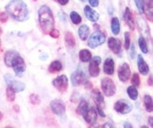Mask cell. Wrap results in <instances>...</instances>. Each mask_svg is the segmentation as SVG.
Masks as SVG:
<instances>
[{
    "instance_id": "45",
    "label": "cell",
    "mask_w": 153,
    "mask_h": 128,
    "mask_svg": "<svg viewBox=\"0 0 153 128\" xmlns=\"http://www.w3.org/2000/svg\"><path fill=\"white\" fill-rule=\"evenodd\" d=\"M68 1H69V0H58V2L60 3L61 5H62V6L66 5L68 3Z\"/></svg>"
},
{
    "instance_id": "42",
    "label": "cell",
    "mask_w": 153,
    "mask_h": 128,
    "mask_svg": "<svg viewBox=\"0 0 153 128\" xmlns=\"http://www.w3.org/2000/svg\"><path fill=\"white\" fill-rule=\"evenodd\" d=\"M59 16H60V18L62 22H66V15L62 13V10H61V13H59Z\"/></svg>"
},
{
    "instance_id": "1",
    "label": "cell",
    "mask_w": 153,
    "mask_h": 128,
    "mask_svg": "<svg viewBox=\"0 0 153 128\" xmlns=\"http://www.w3.org/2000/svg\"><path fill=\"white\" fill-rule=\"evenodd\" d=\"M4 62L6 66L11 67L17 77H21L26 71V63L24 59L20 56L18 52L14 50H9L6 52L4 57Z\"/></svg>"
},
{
    "instance_id": "22",
    "label": "cell",
    "mask_w": 153,
    "mask_h": 128,
    "mask_svg": "<svg viewBox=\"0 0 153 128\" xmlns=\"http://www.w3.org/2000/svg\"><path fill=\"white\" fill-rule=\"evenodd\" d=\"M152 7H153L152 0H146V3H145V7H144V13L146 11V17L151 22H152V10H153Z\"/></svg>"
},
{
    "instance_id": "18",
    "label": "cell",
    "mask_w": 153,
    "mask_h": 128,
    "mask_svg": "<svg viewBox=\"0 0 153 128\" xmlns=\"http://www.w3.org/2000/svg\"><path fill=\"white\" fill-rule=\"evenodd\" d=\"M84 14L86 16V18L88 20H90L91 22H97L99 19V14L97 11L94 10L90 6H86L84 8Z\"/></svg>"
},
{
    "instance_id": "4",
    "label": "cell",
    "mask_w": 153,
    "mask_h": 128,
    "mask_svg": "<svg viewBox=\"0 0 153 128\" xmlns=\"http://www.w3.org/2000/svg\"><path fill=\"white\" fill-rule=\"evenodd\" d=\"M91 96L94 103L96 104V107H97V111L99 113V115L101 117H105V113H104V108H105V103H104V97L103 94L100 92L98 89H94L91 92Z\"/></svg>"
},
{
    "instance_id": "7",
    "label": "cell",
    "mask_w": 153,
    "mask_h": 128,
    "mask_svg": "<svg viewBox=\"0 0 153 128\" xmlns=\"http://www.w3.org/2000/svg\"><path fill=\"white\" fill-rule=\"evenodd\" d=\"M114 109L115 110V112L120 113L122 115L128 114L131 111L132 109V104L129 103L128 100H125V99H121V100H118L114 106Z\"/></svg>"
},
{
    "instance_id": "3",
    "label": "cell",
    "mask_w": 153,
    "mask_h": 128,
    "mask_svg": "<svg viewBox=\"0 0 153 128\" xmlns=\"http://www.w3.org/2000/svg\"><path fill=\"white\" fill-rule=\"evenodd\" d=\"M39 23L42 30L45 34H48L53 28H54V16H53V13L50 10L49 7L48 6H42L39 9Z\"/></svg>"
},
{
    "instance_id": "13",
    "label": "cell",
    "mask_w": 153,
    "mask_h": 128,
    "mask_svg": "<svg viewBox=\"0 0 153 128\" xmlns=\"http://www.w3.org/2000/svg\"><path fill=\"white\" fill-rule=\"evenodd\" d=\"M131 77V68L128 63H122L118 68V78L122 82H127Z\"/></svg>"
},
{
    "instance_id": "2",
    "label": "cell",
    "mask_w": 153,
    "mask_h": 128,
    "mask_svg": "<svg viewBox=\"0 0 153 128\" xmlns=\"http://www.w3.org/2000/svg\"><path fill=\"white\" fill-rule=\"evenodd\" d=\"M7 13L18 22H24L28 19V10L22 0H13L6 6Z\"/></svg>"
},
{
    "instance_id": "49",
    "label": "cell",
    "mask_w": 153,
    "mask_h": 128,
    "mask_svg": "<svg viewBox=\"0 0 153 128\" xmlns=\"http://www.w3.org/2000/svg\"><path fill=\"white\" fill-rule=\"evenodd\" d=\"M14 108H15V111H17V112L19 111V109H18V107H17V106H15V107H14Z\"/></svg>"
},
{
    "instance_id": "37",
    "label": "cell",
    "mask_w": 153,
    "mask_h": 128,
    "mask_svg": "<svg viewBox=\"0 0 153 128\" xmlns=\"http://www.w3.org/2000/svg\"><path fill=\"white\" fill-rule=\"evenodd\" d=\"M48 34L50 35V36H51L52 38L57 39V38H59V36H60V31L57 30V29H55V28H53V29H52Z\"/></svg>"
},
{
    "instance_id": "27",
    "label": "cell",
    "mask_w": 153,
    "mask_h": 128,
    "mask_svg": "<svg viewBox=\"0 0 153 128\" xmlns=\"http://www.w3.org/2000/svg\"><path fill=\"white\" fill-rule=\"evenodd\" d=\"M111 31L114 35H118L120 32V24H119V20L116 17H114L111 19Z\"/></svg>"
},
{
    "instance_id": "11",
    "label": "cell",
    "mask_w": 153,
    "mask_h": 128,
    "mask_svg": "<svg viewBox=\"0 0 153 128\" xmlns=\"http://www.w3.org/2000/svg\"><path fill=\"white\" fill-rule=\"evenodd\" d=\"M52 85L55 87L59 91L65 92L68 88V79L65 74H62L52 81Z\"/></svg>"
},
{
    "instance_id": "47",
    "label": "cell",
    "mask_w": 153,
    "mask_h": 128,
    "mask_svg": "<svg viewBox=\"0 0 153 128\" xmlns=\"http://www.w3.org/2000/svg\"><path fill=\"white\" fill-rule=\"evenodd\" d=\"M148 83H149V86H152V75H150V77H149V78L148 80Z\"/></svg>"
},
{
    "instance_id": "29",
    "label": "cell",
    "mask_w": 153,
    "mask_h": 128,
    "mask_svg": "<svg viewBox=\"0 0 153 128\" xmlns=\"http://www.w3.org/2000/svg\"><path fill=\"white\" fill-rule=\"evenodd\" d=\"M127 92H128V97L131 98V100L135 101L138 98V90L136 89V87H134V86L128 87V88L127 89Z\"/></svg>"
},
{
    "instance_id": "51",
    "label": "cell",
    "mask_w": 153,
    "mask_h": 128,
    "mask_svg": "<svg viewBox=\"0 0 153 128\" xmlns=\"http://www.w3.org/2000/svg\"><path fill=\"white\" fill-rule=\"evenodd\" d=\"M5 128H13V127H9V126H8V127H5Z\"/></svg>"
},
{
    "instance_id": "44",
    "label": "cell",
    "mask_w": 153,
    "mask_h": 128,
    "mask_svg": "<svg viewBox=\"0 0 153 128\" xmlns=\"http://www.w3.org/2000/svg\"><path fill=\"white\" fill-rule=\"evenodd\" d=\"M124 128H133L131 124L128 123V121H126V123H124Z\"/></svg>"
},
{
    "instance_id": "14",
    "label": "cell",
    "mask_w": 153,
    "mask_h": 128,
    "mask_svg": "<svg viewBox=\"0 0 153 128\" xmlns=\"http://www.w3.org/2000/svg\"><path fill=\"white\" fill-rule=\"evenodd\" d=\"M83 118H84L85 121L88 124H90L91 126L95 125L96 123H97V109L94 107H90L89 109L86 111V113L83 115Z\"/></svg>"
},
{
    "instance_id": "39",
    "label": "cell",
    "mask_w": 153,
    "mask_h": 128,
    "mask_svg": "<svg viewBox=\"0 0 153 128\" xmlns=\"http://www.w3.org/2000/svg\"><path fill=\"white\" fill-rule=\"evenodd\" d=\"M129 46H131V51H129V55H131V59H134V57H135V46H134V44H131V45H129Z\"/></svg>"
},
{
    "instance_id": "43",
    "label": "cell",
    "mask_w": 153,
    "mask_h": 128,
    "mask_svg": "<svg viewBox=\"0 0 153 128\" xmlns=\"http://www.w3.org/2000/svg\"><path fill=\"white\" fill-rule=\"evenodd\" d=\"M84 86H85V88H86V89H91V88H92V83L90 82L89 80H88V81H86V82H85Z\"/></svg>"
},
{
    "instance_id": "17",
    "label": "cell",
    "mask_w": 153,
    "mask_h": 128,
    "mask_svg": "<svg viewBox=\"0 0 153 128\" xmlns=\"http://www.w3.org/2000/svg\"><path fill=\"white\" fill-rule=\"evenodd\" d=\"M124 20L126 22V24L128 25V26L129 27L131 30H134V20H133V15L132 13L129 8H126L125 13H124Z\"/></svg>"
},
{
    "instance_id": "9",
    "label": "cell",
    "mask_w": 153,
    "mask_h": 128,
    "mask_svg": "<svg viewBox=\"0 0 153 128\" xmlns=\"http://www.w3.org/2000/svg\"><path fill=\"white\" fill-rule=\"evenodd\" d=\"M5 81H6V83H7V85L9 87L13 88L15 90V92L23 91L26 89V85L24 83L21 82V81L14 79L10 74H7L5 75Z\"/></svg>"
},
{
    "instance_id": "24",
    "label": "cell",
    "mask_w": 153,
    "mask_h": 128,
    "mask_svg": "<svg viewBox=\"0 0 153 128\" xmlns=\"http://www.w3.org/2000/svg\"><path fill=\"white\" fill-rule=\"evenodd\" d=\"M64 40H65V43L68 46L69 48H73L76 45V40L75 37L73 36V34L71 32H66L65 37H64Z\"/></svg>"
},
{
    "instance_id": "36",
    "label": "cell",
    "mask_w": 153,
    "mask_h": 128,
    "mask_svg": "<svg viewBox=\"0 0 153 128\" xmlns=\"http://www.w3.org/2000/svg\"><path fill=\"white\" fill-rule=\"evenodd\" d=\"M129 45H131V34H129V32H126L125 33V48L128 49Z\"/></svg>"
},
{
    "instance_id": "20",
    "label": "cell",
    "mask_w": 153,
    "mask_h": 128,
    "mask_svg": "<svg viewBox=\"0 0 153 128\" xmlns=\"http://www.w3.org/2000/svg\"><path fill=\"white\" fill-rule=\"evenodd\" d=\"M89 107H90L89 103H88L85 99H81L78 107H76V113H78L79 115L83 116L86 113L87 110L89 109Z\"/></svg>"
},
{
    "instance_id": "40",
    "label": "cell",
    "mask_w": 153,
    "mask_h": 128,
    "mask_svg": "<svg viewBox=\"0 0 153 128\" xmlns=\"http://www.w3.org/2000/svg\"><path fill=\"white\" fill-rule=\"evenodd\" d=\"M99 3V0H89V4L92 7H97Z\"/></svg>"
},
{
    "instance_id": "38",
    "label": "cell",
    "mask_w": 153,
    "mask_h": 128,
    "mask_svg": "<svg viewBox=\"0 0 153 128\" xmlns=\"http://www.w3.org/2000/svg\"><path fill=\"white\" fill-rule=\"evenodd\" d=\"M8 20V15L6 13H0V21H1L2 23H5V22H7Z\"/></svg>"
},
{
    "instance_id": "31",
    "label": "cell",
    "mask_w": 153,
    "mask_h": 128,
    "mask_svg": "<svg viewBox=\"0 0 153 128\" xmlns=\"http://www.w3.org/2000/svg\"><path fill=\"white\" fill-rule=\"evenodd\" d=\"M70 19H71L72 23L75 25H79L82 20L80 15L78 13H76V11H72V13H70Z\"/></svg>"
},
{
    "instance_id": "26",
    "label": "cell",
    "mask_w": 153,
    "mask_h": 128,
    "mask_svg": "<svg viewBox=\"0 0 153 128\" xmlns=\"http://www.w3.org/2000/svg\"><path fill=\"white\" fill-rule=\"evenodd\" d=\"M137 25H138V26H139V30H140V32H142L144 35H148V36H149V26H146V22H145L143 19L138 18V20H137Z\"/></svg>"
},
{
    "instance_id": "5",
    "label": "cell",
    "mask_w": 153,
    "mask_h": 128,
    "mask_svg": "<svg viewBox=\"0 0 153 128\" xmlns=\"http://www.w3.org/2000/svg\"><path fill=\"white\" fill-rule=\"evenodd\" d=\"M105 40L106 35L100 30H97L91 35L90 39L88 40V46L90 48H97L105 43Z\"/></svg>"
},
{
    "instance_id": "53",
    "label": "cell",
    "mask_w": 153,
    "mask_h": 128,
    "mask_svg": "<svg viewBox=\"0 0 153 128\" xmlns=\"http://www.w3.org/2000/svg\"><path fill=\"white\" fill-rule=\"evenodd\" d=\"M81 1H84V0H81Z\"/></svg>"
},
{
    "instance_id": "54",
    "label": "cell",
    "mask_w": 153,
    "mask_h": 128,
    "mask_svg": "<svg viewBox=\"0 0 153 128\" xmlns=\"http://www.w3.org/2000/svg\"><path fill=\"white\" fill-rule=\"evenodd\" d=\"M0 45H1V43H0Z\"/></svg>"
},
{
    "instance_id": "23",
    "label": "cell",
    "mask_w": 153,
    "mask_h": 128,
    "mask_svg": "<svg viewBox=\"0 0 153 128\" xmlns=\"http://www.w3.org/2000/svg\"><path fill=\"white\" fill-rule=\"evenodd\" d=\"M89 33H90V29L86 25L79 26V36L82 40H85L88 38V36H89Z\"/></svg>"
},
{
    "instance_id": "34",
    "label": "cell",
    "mask_w": 153,
    "mask_h": 128,
    "mask_svg": "<svg viewBox=\"0 0 153 128\" xmlns=\"http://www.w3.org/2000/svg\"><path fill=\"white\" fill-rule=\"evenodd\" d=\"M29 101H30V103L32 104H39L41 100H40V97L38 94H30V96H29Z\"/></svg>"
},
{
    "instance_id": "32",
    "label": "cell",
    "mask_w": 153,
    "mask_h": 128,
    "mask_svg": "<svg viewBox=\"0 0 153 128\" xmlns=\"http://www.w3.org/2000/svg\"><path fill=\"white\" fill-rule=\"evenodd\" d=\"M6 93H7V98H8V101L10 102H13L14 101V99H15V90L13 89V88H10V87L8 86V88H7V90H6Z\"/></svg>"
},
{
    "instance_id": "10",
    "label": "cell",
    "mask_w": 153,
    "mask_h": 128,
    "mask_svg": "<svg viewBox=\"0 0 153 128\" xmlns=\"http://www.w3.org/2000/svg\"><path fill=\"white\" fill-rule=\"evenodd\" d=\"M50 108L53 113L57 116H60V117L65 114V110H66L65 104L60 99H54L50 103Z\"/></svg>"
},
{
    "instance_id": "52",
    "label": "cell",
    "mask_w": 153,
    "mask_h": 128,
    "mask_svg": "<svg viewBox=\"0 0 153 128\" xmlns=\"http://www.w3.org/2000/svg\"><path fill=\"white\" fill-rule=\"evenodd\" d=\"M1 32H2V30H1V29H0V34H1Z\"/></svg>"
},
{
    "instance_id": "16",
    "label": "cell",
    "mask_w": 153,
    "mask_h": 128,
    "mask_svg": "<svg viewBox=\"0 0 153 128\" xmlns=\"http://www.w3.org/2000/svg\"><path fill=\"white\" fill-rule=\"evenodd\" d=\"M137 67L139 72L142 74L143 75H146L149 73V67L148 65V63L146 62V60H144V57L139 55L137 56Z\"/></svg>"
},
{
    "instance_id": "35",
    "label": "cell",
    "mask_w": 153,
    "mask_h": 128,
    "mask_svg": "<svg viewBox=\"0 0 153 128\" xmlns=\"http://www.w3.org/2000/svg\"><path fill=\"white\" fill-rule=\"evenodd\" d=\"M131 83L134 87H139L140 86V77L138 74H133L131 77Z\"/></svg>"
},
{
    "instance_id": "41",
    "label": "cell",
    "mask_w": 153,
    "mask_h": 128,
    "mask_svg": "<svg viewBox=\"0 0 153 128\" xmlns=\"http://www.w3.org/2000/svg\"><path fill=\"white\" fill-rule=\"evenodd\" d=\"M102 128H114V124H111V121H107V123L103 124Z\"/></svg>"
},
{
    "instance_id": "30",
    "label": "cell",
    "mask_w": 153,
    "mask_h": 128,
    "mask_svg": "<svg viewBox=\"0 0 153 128\" xmlns=\"http://www.w3.org/2000/svg\"><path fill=\"white\" fill-rule=\"evenodd\" d=\"M138 43H139V47L141 49V51L143 52L144 54H148L149 53V47H148V43H146V39L141 36L138 40Z\"/></svg>"
},
{
    "instance_id": "21",
    "label": "cell",
    "mask_w": 153,
    "mask_h": 128,
    "mask_svg": "<svg viewBox=\"0 0 153 128\" xmlns=\"http://www.w3.org/2000/svg\"><path fill=\"white\" fill-rule=\"evenodd\" d=\"M62 70V64L61 61L59 60H54L50 63V65L48 67V71L52 74H55V73H58Z\"/></svg>"
},
{
    "instance_id": "15",
    "label": "cell",
    "mask_w": 153,
    "mask_h": 128,
    "mask_svg": "<svg viewBox=\"0 0 153 128\" xmlns=\"http://www.w3.org/2000/svg\"><path fill=\"white\" fill-rule=\"evenodd\" d=\"M108 46L109 48L113 51V53L115 55H119L121 53V43L119 40H117L114 37L108 39Z\"/></svg>"
},
{
    "instance_id": "46",
    "label": "cell",
    "mask_w": 153,
    "mask_h": 128,
    "mask_svg": "<svg viewBox=\"0 0 153 128\" xmlns=\"http://www.w3.org/2000/svg\"><path fill=\"white\" fill-rule=\"evenodd\" d=\"M149 124L151 127H153V118H152V116H150V117L149 118Z\"/></svg>"
},
{
    "instance_id": "8",
    "label": "cell",
    "mask_w": 153,
    "mask_h": 128,
    "mask_svg": "<svg viewBox=\"0 0 153 128\" xmlns=\"http://www.w3.org/2000/svg\"><path fill=\"white\" fill-rule=\"evenodd\" d=\"M86 81H88L87 75L82 70H76L71 74V82L74 87H78L79 85H84Z\"/></svg>"
},
{
    "instance_id": "25",
    "label": "cell",
    "mask_w": 153,
    "mask_h": 128,
    "mask_svg": "<svg viewBox=\"0 0 153 128\" xmlns=\"http://www.w3.org/2000/svg\"><path fill=\"white\" fill-rule=\"evenodd\" d=\"M92 59V54L89 50L87 49H83L79 52V60L82 62H88L90 61Z\"/></svg>"
},
{
    "instance_id": "48",
    "label": "cell",
    "mask_w": 153,
    "mask_h": 128,
    "mask_svg": "<svg viewBox=\"0 0 153 128\" xmlns=\"http://www.w3.org/2000/svg\"><path fill=\"white\" fill-rule=\"evenodd\" d=\"M2 118H3V113H2L1 111H0V121L2 120Z\"/></svg>"
},
{
    "instance_id": "19",
    "label": "cell",
    "mask_w": 153,
    "mask_h": 128,
    "mask_svg": "<svg viewBox=\"0 0 153 128\" xmlns=\"http://www.w3.org/2000/svg\"><path fill=\"white\" fill-rule=\"evenodd\" d=\"M103 71L105 74H107L109 75H111L114 72V61L111 57H108L104 61L103 65Z\"/></svg>"
},
{
    "instance_id": "12",
    "label": "cell",
    "mask_w": 153,
    "mask_h": 128,
    "mask_svg": "<svg viewBox=\"0 0 153 128\" xmlns=\"http://www.w3.org/2000/svg\"><path fill=\"white\" fill-rule=\"evenodd\" d=\"M101 63V59L100 57L96 56V57H92V59L90 60L89 64V74L92 77H97L99 74V64Z\"/></svg>"
},
{
    "instance_id": "28",
    "label": "cell",
    "mask_w": 153,
    "mask_h": 128,
    "mask_svg": "<svg viewBox=\"0 0 153 128\" xmlns=\"http://www.w3.org/2000/svg\"><path fill=\"white\" fill-rule=\"evenodd\" d=\"M144 104H145V107L146 110L148 112H152L153 110V107H152V97L149 94L145 95L144 97Z\"/></svg>"
},
{
    "instance_id": "50",
    "label": "cell",
    "mask_w": 153,
    "mask_h": 128,
    "mask_svg": "<svg viewBox=\"0 0 153 128\" xmlns=\"http://www.w3.org/2000/svg\"><path fill=\"white\" fill-rule=\"evenodd\" d=\"M141 128H149L148 126H146V125H144V126H141Z\"/></svg>"
},
{
    "instance_id": "33",
    "label": "cell",
    "mask_w": 153,
    "mask_h": 128,
    "mask_svg": "<svg viewBox=\"0 0 153 128\" xmlns=\"http://www.w3.org/2000/svg\"><path fill=\"white\" fill-rule=\"evenodd\" d=\"M135 5L139 10L140 13H144V7H145V1L144 0H134Z\"/></svg>"
},
{
    "instance_id": "6",
    "label": "cell",
    "mask_w": 153,
    "mask_h": 128,
    "mask_svg": "<svg viewBox=\"0 0 153 128\" xmlns=\"http://www.w3.org/2000/svg\"><path fill=\"white\" fill-rule=\"evenodd\" d=\"M101 89L103 93L108 97L114 96L116 91L114 82L109 77H103L101 79Z\"/></svg>"
}]
</instances>
